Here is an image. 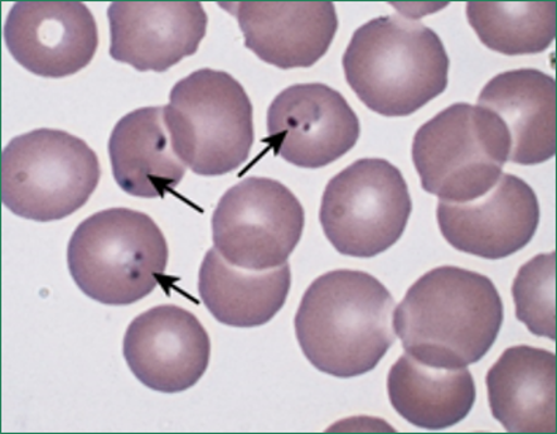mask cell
<instances>
[{"mask_svg":"<svg viewBox=\"0 0 557 434\" xmlns=\"http://www.w3.org/2000/svg\"><path fill=\"white\" fill-rule=\"evenodd\" d=\"M163 114L173 151L196 175H227L249 159L253 106L226 72L205 67L178 80Z\"/></svg>","mask_w":557,"mask_h":434,"instance_id":"5","label":"cell"},{"mask_svg":"<svg viewBox=\"0 0 557 434\" xmlns=\"http://www.w3.org/2000/svg\"><path fill=\"white\" fill-rule=\"evenodd\" d=\"M478 104L502 120L511 139L508 161L537 165L556 152V84L536 70L503 72L484 86Z\"/></svg>","mask_w":557,"mask_h":434,"instance_id":"16","label":"cell"},{"mask_svg":"<svg viewBox=\"0 0 557 434\" xmlns=\"http://www.w3.org/2000/svg\"><path fill=\"white\" fill-rule=\"evenodd\" d=\"M293 283L288 263L270 270H246L227 263L216 249L202 260L198 292L218 322L234 327L269 323L284 307Z\"/></svg>","mask_w":557,"mask_h":434,"instance_id":"19","label":"cell"},{"mask_svg":"<svg viewBox=\"0 0 557 434\" xmlns=\"http://www.w3.org/2000/svg\"><path fill=\"white\" fill-rule=\"evenodd\" d=\"M556 253L540 255L518 270L512 297L518 321L531 334L556 339Z\"/></svg>","mask_w":557,"mask_h":434,"instance_id":"22","label":"cell"},{"mask_svg":"<svg viewBox=\"0 0 557 434\" xmlns=\"http://www.w3.org/2000/svg\"><path fill=\"white\" fill-rule=\"evenodd\" d=\"M504 321L500 294L491 278L441 266L423 274L395 307V334L420 363L462 369L492 349Z\"/></svg>","mask_w":557,"mask_h":434,"instance_id":"1","label":"cell"},{"mask_svg":"<svg viewBox=\"0 0 557 434\" xmlns=\"http://www.w3.org/2000/svg\"><path fill=\"white\" fill-rule=\"evenodd\" d=\"M488 405L507 432H556V356L508 347L486 375Z\"/></svg>","mask_w":557,"mask_h":434,"instance_id":"17","label":"cell"},{"mask_svg":"<svg viewBox=\"0 0 557 434\" xmlns=\"http://www.w3.org/2000/svg\"><path fill=\"white\" fill-rule=\"evenodd\" d=\"M168 240L145 212L109 209L86 219L67 245V268L85 296L106 306L144 300L162 283Z\"/></svg>","mask_w":557,"mask_h":434,"instance_id":"4","label":"cell"},{"mask_svg":"<svg viewBox=\"0 0 557 434\" xmlns=\"http://www.w3.org/2000/svg\"><path fill=\"white\" fill-rule=\"evenodd\" d=\"M110 55L139 72H164L196 54L208 16L198 2L128 3L109 8Z\"/></svg>","mask_w":557,"mask_h":434,"instance_id":"14","label":"cell"},{"mask_svg":"<svg viewBox=\"0 0 557 434\" xmlns=\"http://www.w3.org/2000/svg\"><path fill=\"white\" fill-rule=\"evenodd\" d=\"M305 210L283 183L246 177L221 197L212 214L214 248L246 270L283 266L302 238Z\"/></svg>","mask_w":557,"mask_h":434,"instance_id":"9","label":"cell"},{"mask_svg":"<svg viewBox=\"0 0 557 434\" xmlns=\"http://www.w3.org/2000/svg\"><path fill=\"white\" fill-rule=\"evenodd\" d=\"M99 158L61 129L18 135L3 149L2 200L22 219L50 223L74 214L99 186Z\"/></svg>","mask_w":557,"mask_h":434,"instance_id":"7","label":"cell"},{"mask_svg":"<svg viewBox=\"0 0 557 434\" xmlns=\"http://www.w3.org/2000/svg\"><path fill=\"white\" fill-rule=\"evenodd\" d=\"M268 142L275 156L305 169L336 162L351 151L361 127L341 91L323 84L281 91L268 113Z\"/></svg>","mask_w":557,"mask_h":434,"instance_id":"10","label":"cell"},{"mask_svg":"<svg viewBox=\"0 0 557 434\" xmlns=\"http://www.w3.org/2000/svg\"><path fill=\"white\" fill-rule=\"evenodd\" d=\"M540 201L522 178L502 175L486 195L469 202L440 201L441 234L459 252L498 260L511 257L534 238Z\"/></svg>","mask_w":557,"mask_h":434,"instance_id":"13","label":"cell"},{"mask_svg":"<svg viewBox=\"0 0 557 434\" xmlns=\"http://www.w3.org/2000/svg\"><path fill=\"white\" fill-rule=\"evenodd\" d=\"M3 36L14 60L42 78L77 74L99 47L94 13L79 2L14 3Z\"/></svg>","mask_w":557,"mask_h":434,"instance_id":"12","label":"cell"},{"mask_svg":"<svg viewBox=\"0 0 557 434\" xmlns=\"http://www.w3.org/2000/svg\"><path fill=\"white\" fill-rule=\"evenodd\" d=\"M408 183L385 159L354 162L327 183L319 219L338 253L374 258L404 235L411 214Z\"/></svg>","mask_w":557,"mask_h":434,"instance_id":"8","label":"cell"},{"mask_svg":"<svg viewBox=\"0 0 557 434\" xmlns=\"http://www.w3.org/2000/svg\"><path fill=\"white\" fill-rule=\"evenodd\" d=\"M394 297L380 280L360 270H334L304 294L295 335L314 369L358 377L374 370L394 346Z\"/></svg>","mask_w":557,"mask_h":434,"instance_id":"2","label":"cell"},{"mask_svg":"<svg viewBox=\"0 0 557 434\" xmlns=\"http://www.w3.org/2000/svg\"><path fill=\"white\" fill-rule=\"evenodd\" d=\"M387 394L405 421L428 431H443L471 413L476 385L467 368H433L406 354L387 375Z\"/></svg>","mask_w":557,"mask_h":434,"instance_id":"20","label":"cell"},{"mask_svg":"<svg viewBox=\"0 0 557 434\" xmlns=\"http://www.w3.org/2000/svg\"><path fill=\"white\" fill-rule=\"evenodd\" d=\"M109 156L120 189L139 199H162L186 175V165L173 151L163 108L124 115L111 133Z\"/></svg>","mask_w":557,"mask_h":434,"instance_id":"18","label":"cell"},{"mask_svg":"<svg viewBox=\"0 0 557 434\" xmlns=\"http://www.w3.org/2000/svg\"><path fill=\"white\" fill-rule=\"evenodd\" d=\"M123 354L131 373L145 387L177 394L206 374L211 340L194 313L177 306H159L129 323Z\"/></svg>","mask_w":557,"mask_h":434,"instance_id":"11","label":"cell"},{"mask_svg":"<svg viewBox=\"0 0 557 434\" xmlns=\"http://www.w3.org/2000/svg\"><path fill=\"white\" fill-rule=\"evenodd\" d=\"M510 149V135L497 114L479 104L455 103L416 133L413 162L430 195L469 202L496 186Z\"/></svg>","mask_w":557,"mask_h":434,"instance_id":"6","label":"cell"},{"mask_svg":"<svg viewBox=\"0 0 557 434\" xmlns=\"http://www.w3.org/2000/svg\"><path fill=\"white\" fill-rule=\"evenodd\" d=\"M237 18L251 52L280 70L317 64L338 28L336 8L322 3H220Z\"/></svg>","mask_w":557,"mask_h":434,"instance_id":"15","label":"cell"},{"mask_svg":"<svg viewBox=\"0 0 557 434\" xmlns=\"http://www.w3.org/2000/svg\"><path fill=\"white\" fill-rule=\"evenodd\" d=\"M479 40L504 55L540 54L556 37V3H468Z\"/></svg>","mask_w":557,"mask_h":434,"instance_id":"21","label":"cell"},{"mask_svg":"<svg viewBox=\"0 0 557 434\" xmlns=\"http://www.w3.org/2000/svg\"><path fill=\"white\" fill-rule=\"evenodd\" d=\"M343 67L368 109L385 117H408L447 89L449 57L430 27L384 16L352 34Z\"/></svg>","mask_w":557,"mask_h":434,"instance_id":"3","label":"cell"}]
</instances>
